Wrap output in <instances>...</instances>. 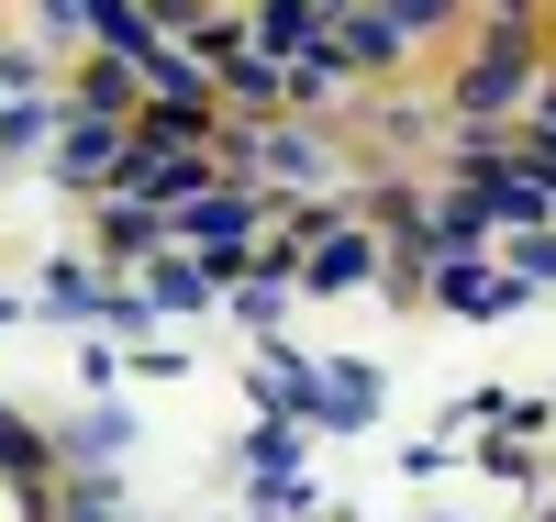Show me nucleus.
Segmentation results:
<instances>
[{"label": "nucleus", "mask_w": 556, "mask_h": 522, "mask_svg": "<svg viewBox=\"0 0 556 522\" xmlns=\"http://www.w3.org/2000/svg\"><path fill=\"white\" fill-rule=\"evenodd\" d=\"M367 267H379V256H367V245H356V233H334V245H323V256H312V278H323V290H345V278H367Z\"/></svg>", "instance_id": "3"}, {"label": "nucleus", "mask_w": 556, "mask_h": 522, "mask_svg": "<svg viewBox=\"0 0 556 522\" xmlns=\"http://www.w3.org/2000/svg\"><path fill=\"white\" fill-rule=\"evenodd\" d=\"M523 278H556V233H523Z\"/></svg>", "instance_id": "6"}, {"label": "nucleus", "mask_w": 556, "mask_h": 522, "mask_svg": "<svg viewBox=\"0 0 556 522\" xmlns=\"http://www.w3.org/2000/svg\"><path fill=\"white\" fill-rule=\"evenodd\" d=\"M101 44H123V56H146V44H156V23H146V12H101Z\"/></svg>", "instance_id": "5"}, {"label": "nucleus", "mask_w": 556, "mask_h": 522, "mask_svg": "<svg viewBox=\"0 0 556 522\" xmlns=\"http://www.w3.org/2000/svg\"><path fill=\"white\" fill-rule=\"evenodd\" d=\"M123 145H112V123H89V133H67V178H101Z\"/></svg>", "instance_id": "4"}, {"label": "nucleus", "mask_w": 556, "mask_h": 522, "mask_svg": "<svg viewBox=\"0 0 556 522\" xmlns=\"http://www.w3.org/2000/svg\"><path fill=\"white\" fill-rule=\"evenodd\" d=\"M367 400H379V378H367V367H334V378H323V411H334V422H356Z\"/></svg>", "instance_id": "2"}, {"label": "nucleus", "mask_w": 556, "mask_h": 522, "mask_svg": "<svg viewBox=\"0 0 556 522\" xmlns=\"http://www.w3.org/2000/svg\"><path fill=\"white\" fill-rule=\"evenodd\" d=\"M245 222H256V201H235V189H201L178 212V233H201V245H245Z\"/></svg>", "instance_id": "1"}]
</instances>
